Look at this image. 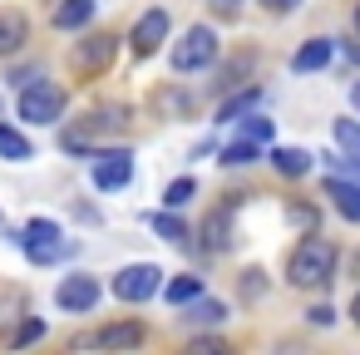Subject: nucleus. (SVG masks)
<instances>
[{"label":"nucleus","instance_id":"nucleus-26","mask_svg":"<svg viewBox=\"0 0 360 355\" xmlns=\"http://www.w3.org/2000/svg\"><path fill=\"white\" fill-rule=\"evenodd\" d=\"M40 335H45V321H35V316H30V321H25V325L15 330V350H25V345H35Z\"/></svg>","mask_w":360,"mask_h":355},{"label":"nucleus","instance_id":"nucleus-28","mask_svg":"<svg viewBox=\"0 0 360 355\" xmlns=\"http://www.w3.org/2000/svg\"><path fill=\"white\" fill-rule=\"evenodd\" d=\"M306 321H311V325H335V306H311Z\"/></svg>","mask_w":360,"mask_h":355},{"label":"nucleus","instance_id":"nucleus-9","mask_svg":"<svg viewBox=\"0 0 360 355\" xmlns=\"http://www.w3.org/2000/svg\"><path fill=\"white\" fill-rule=\"evenodd\" d=\"M89 345H94L99 355H124V350H139V345H143V325H139V321H114V325H104Z\"/></svg>","mask_w":360,"mask_h":355},{"label":"nucleus","instance_id":"nucleus-21","mask_svg":"<svg viewBox=\"0 0 360 355\" xmlns=\"http://www.w3.org/2000/svg\"><path fill=\"white\" fill-rule=\"evenodd\" d=\"M183 321H193V325H222V321H227V306H222V301H202V296H198V306H193Z\"/></svg>","mask_w":360,"mask_h":355},{"label":"nucleus","instance_id":"nucleus-13","mask_svg":"<svg viewBox=\"0 0 360 355\" xmlns=\"http://www.w3.org/2000/svg\"><path fill=\"white\" fill-rule=\"evenodd\" d=\"M25 40H30L25 15H20V11H0V60H6V55H15Z\"/></svg>","mask_w":360,"mask_h":355},{"label":"nucleus","instance_id":"nucleus-10","mask_svg":"<svg viewBox=\"0 0 360 355\" xmlns=\"http://www.w3.org/2000/svg\"><path fill=\"white\" fill-rule=\"evenodd\" d=\"M237 198H242V193H232L217 212H207V222H202V232H207L202 247H207V252H227V247H232V212H237Z\"/></svg>","mask_w":360,"mask_h":355},{"label":"nucleus","instance_id":"nucleus-2","mask_svg":"<svg viewBox=\"0 0 360 355\" xmlns=\"http://www.w3.org/2000/svg\"><path fill=\"white\" fill-rule=\"evenodd\" d=\"M20 247H25V257L30 262H40V266H50V262H60V257H70L75 247L65 242V232L50 222V217H35L25 232H20Z\"/></svg>","mask_w":360,"mask_h":355},{"label":"nucleus","instance_id":"nucleus-17","mask_svg":"<svg viewBox=\"0 0 360 355\" xmlns=\"http://www.w3.org/2000/svg\"><path fill=\"white\" fill-rule=\"evenodd\" d=\"M0 158L25 163V158H35V148H30V138H25V134H15L11 124H0Z\"/></svg>","mask_w":360,"mask_h":355},{"label":"nucleus","instance_id":"nucleus-34","mask_svg":"<svg viewBox=\"0 0 360 355\" xmlns=\"http://www.w3.org/2000/svg\"><path fill=\"white\" fill-rule=\"evenodd\" d=\"M355 30H360V6H355Z\"/></svg>","mask_w":360,"mask_h":355},{"label":"nucleus","instance_id":"nucleus-15","mask_svg":"<svg viewBox=\"0 0 360 355\" xmlns=\"http://www.w3.org/2000/svg\"><path fill=\"white\" fill-rule=\"evenodd\" d=\"M109 55H114V40H109V35H94V40H84V45L75 50V65H79V70H104Z\"/></svg>","mask_w":360,"mask_h":355},{"label":"nucleus","instance_id":"nucleus-3","mask_svg":"<svg viewBox=\"0 0 360 355\" xmlns=\"http://www.w3.org/2000/svg\"><path fill=\"white\" fill-rule=\"evenodd\" d=\"M217 60V30H207V25H193L178 45H173V70L178 75H193V70H202V65H212Z\"/></svg>","mask_w":360,"mask_h":355},{"label":"nucleus","instance_id":"nucleus-11","mask_svg":"<svg viewBox=\"0 0 360 355\" xmlns=\"http://www.w3.org/2000/svg\"><path fill=\"white\" fill-rule=\"evenodd\" d=\"M330 60H335V40L316 35V40H306V45L291 55V70H296V75H311V70H321V65H330Z\"/></svg>","mask_w":360,"mask_h":355},{"label":"nucleus","instance_id":"nucleus-25","mask_svg":"<svg viewBox=\"0 0 360 355\" xmlns=\"http://www.w3.org/2000/svg\"><path fill=\"white\" fill-rule=\"evenodd\" d=\"M183 355H232V350H227V340H217V335H198V340L183 345Z\"/></svg>","mask_w":360,"mask_h":355},{"label":"nucleus","instance_id":"nucleus-14","mask_svg":"<svg viewBox=\"0 0 360 355\" xmlns=\"http://www.w3.org/2000/svg\"><path fill=\"white\" fill-rule=\"evenodd\" d=\"M94 20V0H60L55 6V30H79Z\"/></svg>","mask_w":360,"mask_h":355},{"label":"nucleus","instance_id":"nucleus-16","mask_svg":"<svg viewBox=\"0 0 360 355\" xmlns=\"http://www.w3.org/2000/svg\"><path fill=\"white\" fill-rule=\"evenodd\" d=\"M271 168H276L281 178H306V173H311V153H306V148H276V153H271Z\"/></svg>","mask_w":360,"mask_h":355},{"label":"nucleus","instance_id":"nucleus-8","mask_svg":"<svg viewBox=\"0 0 360 355\" xmlns=\"http://www.w3.org/2000/svg\"><path fill=\"white\" fill-rule=\"evenodd\" d=\"M163 40H168V11H148V15L134 25L129 50H134V60H148V55H158Z\"/></svg>","mask_w":360,"mask_h":355},{"label":"nucleus","instance_id":"nucleus-6","mask_svg":"<svg viewBox=\"0 0 360 355\" xmlns=\"http://www.w3.org/2000/svg\"><path fill=\"white\" fill-rule=\"evenodd\" d=\"M158 291H163V271H158L153 262L124 266V271L114 276V296L129 301V306H139V301H148V296H158Z\"/></svg>","mask_w":360,"mask_h":355},{"label":"nucleus","instance_id":"nucleus-29","mask_svg":"<svg viewBox=\"0 0 360 355\" xmlns=\"http://www.w3.org/2000/svg\"><path fill=\"white\" fill-rule=\"evenodd\" d=\"M301 0H262V11H271V15H286V11H296Z\"/></svg>","mask_w":360,"mask_h":355},{"label":"nucleus","instance_id":"nucleus-27","mask_svg":"<svg viewBox=\"0 0 360 355\" xmlns=\"http://www.w3.org/2000/svg\"><path fill=\"white\" fill-rule=\"evenodd\" d=\"M242 138H247V143H266V138H271V119H252V124L242 129Z\"/></svg>","mask_w":360,"mask_h":355},{"label":"nucleus","instance_id":"nucleus-4","mask_svg":"<svg viewBox=\"0 0 360 355\" xmlns=\"http://www.w3.org/2000/svg\"><path fill=\"white\" fill-rule=\"evenodd\" d=\"M65 114V89L50 79H35L30 89H20V119L25 124H55Z\"/></svg>","mask_w":360,"mask_h":355},{"label":"nucleus","instance_id":"nucleus-33","mask_svg":"<svg viewBox=\"0 0 360 355\" xmlns=\"http://www.w3.org/2000/svg\"><path fill=\"white\" fill-rule=\"evenodd\" d=\"M350 104H355V114H360V84H355V89H350Z\"/></svg>","mask_w":360,"mask_h":355},{"label":"nucleus","instance_id":"nucleus-5","mask_svg":"<svg viewBox=\"0 0 360 355\" xmlns=\"http://www.w3.org/2000/svg\"><path fill=\"white\" fill-rule=\"evenodd\" d=\"M94 163H89V178H94V188L99 193H119L129 178H134V153L129 148H99V153H89Z\"/></svg>","mask_w":360,"mask_h":355},{"label":"nucleus","instance_id":"nucleus-23","mask_svg":"<svg viewBox=\"0 0 360 355\" xmlns=\"http://www.w3.org/2000/svg\"><path fill=\"white\" fill-rule=\"evenodd\" d=\"M252 104H257V89H242L237 99H227V104L217 109V124H227V119H237V114H247Z\"/></svg>","mask_w":360,"mask_h":355},{"label":"nucleus","instance_id":"nucleus-32","mask_svg":"<svg viewBox=\"0 0 360 355\" xmlns=\"http://www.w3.org/2000/svg\"><path fill=\"white\" fill-rule=\"evenodd\" d=\"M350 316H355V325H360V291H355V301H350Z\"/></svg>","mask_w":360,"mask_h":355},{"label":"nucleus","instance_id":"nucleus-31","mask_svg":"<svg viewBox=\"0 0 360 355\" xmlns=\"http://www.w3.org/2000/svg\"><path fill=\"white\" fill-rule=\"evenodd\" d=\"M212 6H217L222 15H237V6H242V0H212Z\"/></svg>","mask_w":360,"mask_h":355},{"label":"nucleus","instance_id":"nucleus-1","mask_svg":"<svg viewBox=\"0 0 360 355\" xmlns=\"http://www.w3.org/2000/svg\"><path fill=\"white\" fill-rule=\"evenodd\" d=\"M335 247L326 242V237H301L296 247H291V257H286V281L296 286V291H321V286H330V276H335Z\"/></svg>","mask_w":360,"mask_h":355},{"label":"nucleus","instance_id":"nucleus-19","mask_svg":"<svg viewBox=\"0 0 360 355\" xmlns=\"http://www.w3.org/2000/svg\"><path fill=\"white\" fill-rule=\"evenodd\" d=\"M335 143H340L345 158L360 168V124H355V119H335Z\"/></svg>","mask_w":360,"mask_h":355},{"label":"nucleus","instance_id":"nucleus-20","mask_svg":"<svg viewBox=\"0 0 360 355\" xmlns=\"http://www.w3.org/2000/svg\"><path fill=\"white\" fill-rule=\"evenodd\" d=\"M153 222V232L163 237V242H173V247H188V227L173 217V212H158V217H148Z\"/></svg>","mask_w":360,"mask_h":355},{"label":"nucleus","instance_id":"nucleus-30","mask_svg":"<svg viewBox=\"0 0 360 355\" xmlns=\"http://www.w3.org/2000/svg\"><path fill=\"white\" fill-rule=\"evenodd\" d=\"M242 291H247V296H262V291H266V286H262V271H247V276H242Z\"/></svg>","mask_w":360,"mask_h":355},{"label":"nucleus","instance_id":"nucleus-24","mask_svg":"<svg viewBox=\"0 0 360 355\" xmlns=\"http://www.w3.org/2000/svg\"><path fill=\"white\" fill-rule=\"evenodd\" d=\"M193 193H198V183H193V178H178V183H168L163 202H168V207H188V202H193Z\"/></svg>","mask_w":360,"mask_h":355},{"label":"nucleus","instance_id":"nucleus-18","mask_svg":"<svg viewBox=\"0 0 360 355\" xmlns=\"http://www.w3.org/2000/svg\"><path fill=\"white\" fill-rule=\"evenodd\" d=\"M163 296H168V306H188V301H198V296H202V276H173V281L163 286Z\"/></svg>","mask_w":360,"mask_h":355},{"label":"nucleus","instance_id":"nucleus-7","mask_svg":"<svg viewBox=\"0 0 360 355\" xmlns=\"http://www.w3.org/2000/svg\"><path fill=\"white\" fill-rule=\"evenodd\" d=\"M55 306H60V311H94V306H99V281L84 276V271L65 276V281L55 286Z\"/></svg>","mask_w":360,"mask_h":355},{"label":"nucleus","instance_id":"nucleus-22","mask_svg":"<svg viewBox=\"0 0 360 355\" xmlns=\"http://www.w3.org/2000/svg\"><path fill=\"white\" fill-rule=\"evenodd\" d=\"M262 153H257V143H247V138H237V143H227L222 148V163L227 168H247V163H257Z\"/></svg>","mask_w":360,"mask_h":355},{"label":"nucleus","instance_id":"nucleus-12","mask_svg":"<svg viewBox=\"0 0 360 355\" xmlns=\"http://www.w3.org/2000/svg\"><path fill=\"white\" fill-rule=\"evenodd\" d=\"M326 198L335 202V212L345 222H360V183H345V178H326Z\"/></svg>","mask_w":360,"mask_h":355}]
</instances>
